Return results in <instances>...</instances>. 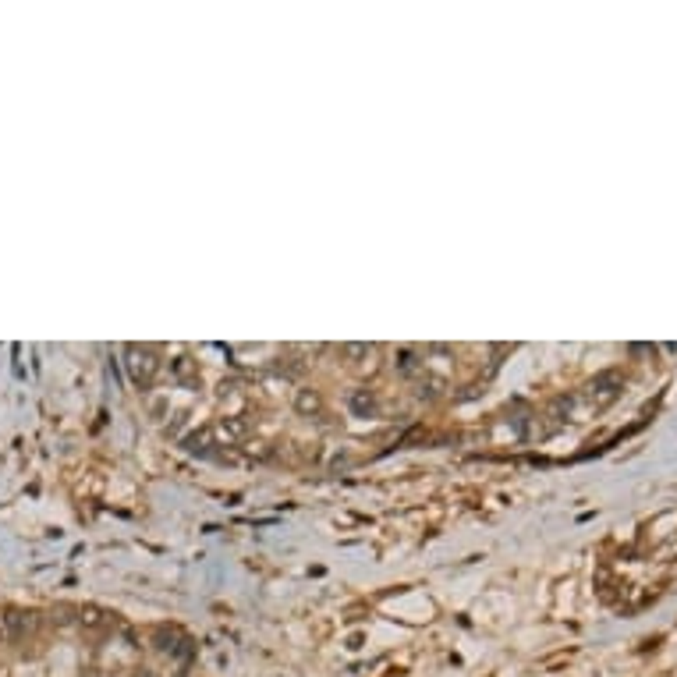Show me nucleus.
I'll return each instance as SVG.
<instances>
[{
	"label": "nucleus",
	"instance_id": "f257e3e1",
	"mask_svg": "<svg viewBox=\"0 0 677 677\" xmlns=\"http://www.w3.org/2000/svg\"><path fill=\"white\" fill-rule=\"evenodd\" d=\"M128 355H132V376L146 386L153 376H156V358H153V352L149 347H128Z\"/></svg>",
	"mask_w": 677,
	"mask_h": 677
},
{
	"label": "nucleus",
	"instance_id": "f03ea898",
	"mask_svg": "<svg viewBox=\"0 0 677 677\" xmlns=\"http://www.w3.org/2000/svg\"><path fill=\"white\" fill-rule=\"evenodd\" d=\"M245 429H249L245 422H238V419H227V422H220V426L213 429V433H217V436H227V443H231V440L245 436Z\"/></svg>",
	"mask_w": 677,
	"mask_h": 677
},
{
	"label": "nucleus",
	"instance_id": "7ed1b4c3",
	"mask_svg": "<svg viewBox=\"0 0 677 677\" xmlns=\"http://www.w3.org/2000/svg\"><path fill=\"white\" fill-rule=\"evenodd\" d=\"M103 617H107V613H103V610H96V606H89L86 613H82V621H86L89 628H99V624H103Z\"/></svg>",
	"mask_w": 677,
	"mask_h": 677
},
{
	"label": "nucleus",
	"instance_id": "20e7f679",
	"mask_svg": "<svg viewBox=\"0 0 677 677\" xmlns=\"http://www.w3.org/2000/svg\"><path fill=\"white\" fill-rule=\"evenodd\" d=\"M174 373H177V380H188L192 362H188V358H177V362H174Z\"/></svg>",
	"mask_w": 677,
	"mask_h": 677
},
{
	"label": "nucleus",
	"instance_id": "39448f33",
	"mask_svg": "<svg viewBox=\"0 0 677 677\" xmlns=\"http://www.w3.org/2000/svg\"><path fill=\"white\" fill-rule=\"evenodd\" d=\"M298 408H316V397H309V394H301V397H298Z\"/></svg>",
	"mask_w": 677,
	"mask_h": 677
},
{
	"label": "nucleus",
	"instance_id": "423d86ee",
	"mask_svg": "<svg viewBox=\"0 0 677 677\" xmlns=\"http://www.w3.org/2000/svg\"><path fill=\"white\" fill-rule=\"evenodd\" d=\"M135 677H153V674H149V670H138V674H135Z\"/></svg>",
	"mask_w": 677,
	"mask_h": 677
}]
</instances>
